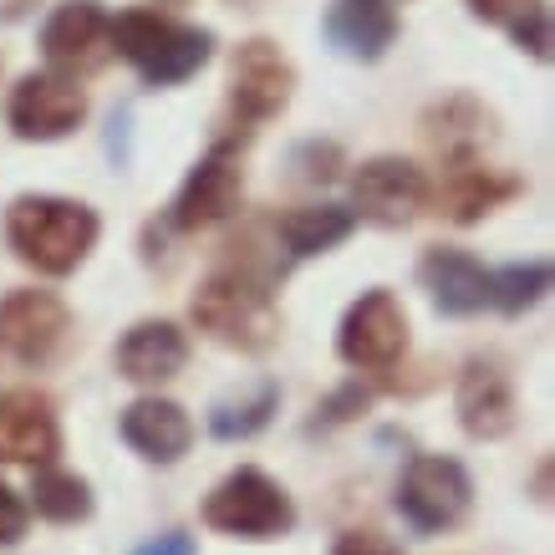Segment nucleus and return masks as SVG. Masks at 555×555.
<instances>
[{
	"instance_id": "obj_1",
	"label": "nucleus",
	"mask_w": 555,
	"mask_h": 555,
	"mask_svg": "<svg viewBox=\"0 0 555 555\" xmlns=\"http://www.w3.org/2000/svg\"><path fill=\"white\" fill-rule=\"evenodd\" d=\"M5 240L41 275H67L92 250L98 215L72 199H16L11 215H5Z\"/></svg>"
},
{
	"instance_id": "obj_2",
	"label": "nucleus",
	"mask_w": 555,
	"mask_h": 555,
	"mask_svg": "<svg viewBox=\"0 0 555 555\" xmlns=\"http://www.w3.org/2000/svg\"><path fill=\"white\" fill-rule=\"evenodd\" d=\"M107 41L133 62L149 82H184L209 62V31L179 26V21L158 16V11H128V16L107 21Z\"/></svg>"
},
{
	"instance_id": "obj_3",
	"label": "nucleus",
	"mask_w": 555,
	"mask_h": 555,
	"mask_svg": "<svg viewBox=\"0 0 555 555\" xmlns=\"http://www.w3.org/2000/svg\"><path fill=\"white\" fill-rule=\"evenodd\" d=\"M204 520L240 540H275L296 525V509L275 479H266L260 469H235L204 500Z\"/></svg>"
},
{
	"instance_id": "obj_4",
	"label": "nucleus",
	"mask_w": 555,
	"mask_h": 555,
	"mask_svg": "<svg viewBox=\"0 0 555 555\" xmlns=\"http://www.w3.org/2000/svg\"><path fill=\"white\" fill-rule=\"evenodd\" d=\"M469 500H474V485L459 459H443V454H423L408 464L403 485H398V509L403 520L423 535H438V530H454L464 515H469Z\"/></svg>"
},
{
	"instance_id": "obj_5",
	"label": "nucleus",
	"mask_w": 555,
	"mask_h": 555,
	"mask_svg": "<svg viewBox=\"0 0 555 555\" xmlns=\"http://www.w3.org/2000/svg\"><path fill=\"white\" fill-rule=\"evenodd\" d=\"M194 321H199L209 337L230 341V347H245V352H260L275 332V311H270V296L240 275H215L209 286L194 296Z\"/></svg>"
},
{
	"instance_id": "obj_6",
	"label": "nucleus",
	"mask_w": 555,
	"mask_h": 555,
	"mask_svg": "<svg viewBox=\"0 0 555 555\" xmlns=\"http://www.w3.org/2000/svg\"><path fill=\"white\" fill-rule=\"evenodd\" d=\"M337 347H341V357H347L352 367H362V372L392 367V362L403 357V347H408L403 306L392 301L387 291H367V296L347 311V321H341Z\"/></svg>"
},
{
	"instance_id": "obj_7",
	"label": "nucleus",
	"mask_w": 555,
	"mask_h": 555,
	"mask_svg": "<svg viewBox=\"0 0 555 555\" xmlns=\"http://www.w3.org/2000/svg\"><path fill=\"white\" fill-rule=\"evenodd\" d=\"M87 113L82 87L62 77V72H31L21 77V87L11 92V128L21 138L51 143V138H67Z\"/></svg>"
},
{
	"instance_id": "obj_8",
	"label": "nucleus",
	"mask_w": 555,
	"mask_h": 555,
	"mask_svg": "<svg viewBox=\"0 0 555 555\" xmlns=\"http://www.w3.org/2000/svg\"><path fill=\"white\" fill-rule=\"evenodd\" d=\"M67 341V306L51 291H16L0 301V352L16 362H47Z\"/></svg>"
},
{
	"instance_id": "obj_9",
	"label": "nucleus",
	"mask_w": 555,
	"mask_h": 555,
	"mask_svg": "<svg viewBox=\"0 0 555 555\" xmlns=\"http://www.w3.org/2000/svg\"><path fill=\"white\" fill-rule=\"evenodd\" d=\"M230 98H235L240 118H275L281 107L291 102V87H296V72H291V62L281 56V47L275 41H245V47L235 51V67H230Z\"/></svg>"
},
{
	"instance_id": "obj_10",
	"label": "nucleus",
	"mask_w": 555,
	"mask_h": 555,
	"mask_svg": "<svg viewBox=\"0 0 555 555\" xmlns=\"http://www.w3.org/2000/svg\"><path fill=\"white\" fill-rule=\"evenodd\" d=\"M41 51L51 67L62 72H92L107 62V16L98 0H67L56 5L41 31Z\"/></svg>"
},
{
	"instance_id": "obj_11",
	"label": "nucleus",
	"mask_w": 555,
	"mask_h": 555,
	"mask_svg": "<svg viewBox=\"0 0 555 555\" xmlns=\"http://www.w3.org/2000/svg\"><path fill=\"white\" fill-rule=\"evenodd\" d=\"M352 194H357V209H362L372 224L398 230V224H408V219L418 215L423 173L413 169V164H403V158H372L352 179Z\"/></svg>"
},
{
	"instance_id": "obj_12",
	"label": "nucleus",
	"mask_w": 555,
	"mask_h": 555,
	"mask_svg": "<svg viewBox=\"0 0 555 555\" xmlns=\"http://www.w3.org/2000/svg\"><path fill=\"white\" fill-rule=\"evenodd\" d=\"M235 204H240V164L219 149L184 179L179 204H173V224L179 230H204V224H219Z\"/></svg>"
},
{
	"instance_id": "obj_13",
	"label": "nucleus",
	"mask_w": 555,
	"mask_h": 555,
	"mask_svg": "<svg viewBox=\"0 0 555 555\" xmlns=\"http://www.w3.org/2000/svg\"><path fill=\"white\" fill-rule=\"evenodd\" d=\"M56 454V418L47 398L5 392L0 398V464H47Z\"/></svg>"
},
{
	"instance_id": "obj_14",
	"label": "nucleus",
	"mask_w": 555,
	"mask_h": 555,
	"mask_svg": "<svg viewBox=\"0 0 555 555\" xmlns=\"http://www.w3.org/2000/svg\"><path fill=\"white\" fill-rule=\"evenodd\" d=\"M326 36H332V47L341 56L377 62L392 47V36H398V16H392L387 0H337L326 11Z\"/></svg>"
},
{
	"instance_id": "obj_15",
	"label": "nucleus",
	"mask_w": 555,
	"mask_h": 555,
	"mask_svg": "<svg viewBox=\"0 0 555 555\" xmlns=\"http://www.w3.org/2000/svg\"><path fill=\"white\" fill-rule=\"evenodd\" d=\"M423 286L434 296L438 311H449V317H469L479 306L489 301V275L479 260H469L464 250H428L423 255Z\"/></svg>"
},
{
	"instance_id": "obj_16",
	"label": "nucleus",
	"mask_w": 555,
	"mask_h": 555,
	"mask_svg": "<svg viewBox=\"0 0 555 555\" xmlns=\"http://www.w3.org/2000/svg\"><path fill=\"white\" fill-rule=\"evenodd\" d=\"M184 362H189V341L169 321H143L118 347V367L133 383H169V377L184 372Z\"/></svg>"
},
{
	"instance_id": "obj_17",
	"label": "nucleus",
	"mask_w": 555,
	"mask_h": 555,
	"mask_svg": "<svg viewBox=\"0 0 555 555\" xmlns=\"http://www.w3.org/2000/svg\"><path fill=\"white\" fill-rule=\"evenodd\" d=\"M122 438H128L143 459H153V464H173V459L189 449L194 428H189L184 408L169 403V398H138V403L122 413Z\"/></svg>"
},
{
	"instance_id": "obj_18",
	"label": "nucleus",
	"mask_w": 555,
	"mask_h": 555,
	"mask_svg": "<svg viewBox=\"0 0 555 555\" xmlns=\"http://www.w3.org/2000/svg\"><path fill=\"white\" fill-rule=\"evenodd\" d=\"M459 423H464L474 438H505L509 428H515V398H509L505 372L474 362V367L459 377Z\"/></svg>"
},
{
	"instance_id": "obj_19",
	"label": "nucleus",
	"mask_w": 555,
	"mask_h": 555,
	"mask_svg": "<svg viewBox=\"0 0 555 555\" xmlns=\"http://www.w3.org/2000/svg\"><path fill=\"white\" fill-rule=\"evenodd\" d=\"M352 209H341V204H306V209H291L286 219H281V240H286V250L296 255V260H306V255H321L332 250V245H341V240L352 235Z\"/></svg>"
},
{
	"instance_id": "obj_20",
	"label": "nucleus",
	"mask_w": 555,
	"mask_h": 555,
	"mask_svg": "<svg viewBox=\"0 0 555 555\" xmlns=\"http://www.w3.org/2000/svg\"><path fill=\"white\" fill-rule=\"evenodd\" d=\"M505 194H509V184L505 179H489V169H479V164H454V169H449V184H443V209H449V219L469 224V219H479L485 209H494Z\"/></svg>"
},
{
	"instance_id": "obj_21",
	"label": "nucleus",
	"mask_w": 555,
	"mask_h": 555,
	"mask_svg": "<svg viewBox=\"0 0 555 555\" xmlns=\"http://www.w3.org/2000/svg\"><path fill=\"white\" fill-rule=\"evenodd\" d=\"M31 505L36 515H47L56 525H77L92 515V494L77 474H62V469H41L31 485Z\"/></svg>"
},
{
	"instance_id": "obj_22",
	"label": "nucleus",
	"mask_w": 555,
	"mask_h": 555,
	"mask_svg": "<svg viewBox=\"0 0 555 555\" xmlns=\"http://www.w3.org/2000/svg\"><path fill=\"white\" fill-rule=\"evenodd\" d=\"M545 286H551V266H545V260H535V266H509V270H500V275H489V301L515 317L525 306H535Z\"/></svg>"
},
{
	"instance_id": "obj_23",
	"label": "nucleus",
	"mask_w": 555,
	"mask_h": 555,
	"mask_svg": "<svg viewBox=\"0 0 555 555\" xmlns=\"http://www.w3.org/2000/svg\"><path fill=\"white\" fill-rule=\"evenodd\" d=\"M275 398H281V392H275V383H266L250 403H240V408L235 403H219L215 418H209V428H215L219 438H250V434H260V428L270 423V413H275Z\"/></svg>"
},
{
	"instance_id": "obj_24",
	"label": "nucleus",
	"mask_w": 555,
	"mask_h": 555,
	"mask_svg": "<svg viewBox=\"0 0 555 555\" xmlns=\"http://www.w3.org/2000/svg\"><path fill=\"white\" fill-rule=\"evenodd\" d=\"M469 5H474V16L505 21V26H520L525 16H535L540 11V0H469Z\"/></svg>"
},
{
	"instance_id": "obj_25",
	"label": "nucleus",
	"mask_w": 555,
	"mask_h": 555,
	"mask_svg": "<svg viewBox=\"0 0 555 555\" xmlns=\"http://www.w3.org/2000/svg\"><path fill=\"white\" fill-rule=\"evenodd\" d=\"M515 31V41H520L530 56H551V16H545V5H540L535 16H525L520 26H509Z\"/></svg>"
},
{
	"instance_id": "obj_26",
	"label": "nucleus",
	"mask_w": 555,
	"mask_h": 555,
	"mask_svg": "<svg viewBox=\"0 0 555 555\" xmlns=\"http://www.w3.org/2000/svg\"><path fill=\"white\" fill-rule=\"evenodd\" d=\"M21 535H26V505L11 485H0V545H16Z\"/></svg>"
},
{
	"instance_id": "obj_27",
	"label": "nucleus",
	"mask_w": 555,
	"mask_h": 555,
	"mask_svg": "<svg viewBox=\"0 0 555 555\" xmlns=\"http://www.w3.org/2000/svg\"><path fill=\"white\" fill-rule=\"evenodd\" d=\"M332 555H403V551H398L387 535H377V530H347Z\"/></svg>"
},
{
	"instance_id": "obj_28",
	"label": "nucleus",
	"mask_w": 555,
	"mask_h": 555,
	"mask_svg": "<svg viewBox=\"0 0 555 555\" xmlns=\"http://www.w3.org/2000/svg\"><path fill=\"white\" fill-rule=\"evenodd\" d=\"M133 555H199V551H194V540L189 535L173 530V535H158V540H149V545H138Z\"/></svg>"
},
{
	"instance_id": "obj_29",
	"label": "nucleus",
	"mask_w": 555,
	"mask_h": 555,
	"mask_svg": "<svg viewBox=\"0 0 555 555\" xmlns=\"http://www.w3.org/2000/svg\"><path fill=\"white\" fill-rule=\"evenodd\" d=\"M230 5H255V0H230Z\"/></svg>"
}]
</instances>
